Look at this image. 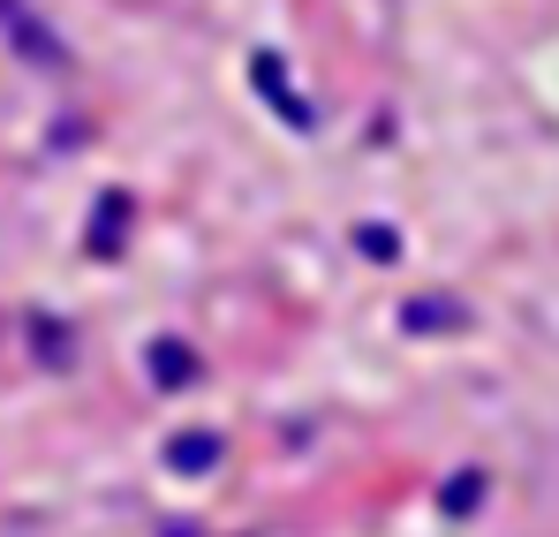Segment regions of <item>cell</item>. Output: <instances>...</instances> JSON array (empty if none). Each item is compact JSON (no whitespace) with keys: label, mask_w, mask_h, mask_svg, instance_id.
I'll list each match as a JSON object with an SVG mask.
<instances>
[{"label":"cell","mask_w":559,"mask_h":537,"mask_svg":"<svg viewBox=\"0 0 559 537\" xmlns=\"http://www.w3.org/2000/svg\"><path fill=\"white\" fill-rule=\"evenodd\" d=\"M219 462V440H182L175 447V469H212Z\"/></svg>","instance_id":"6da1fadb"},{"label":"cell","mask_w":559,"mask_h":537,"mask_svg":"<svg viewBox=\"0 0 559 537\" xmlns=\"http://www.w3.org/2000/svg\"><path fill=\"white\" fill-rule=\"evenodd\" d=\"M476 492H484L476 477H454V492H447V507H454V515H468V507H476Z\"/></svg>","instance_id":"7a4b0ae2"},{"label":"cell","mask_w":559,"mask_h":537,"mask_svg":"<svg viewBox=\"0 0 559 537\" xmlns=\"http://www.w3.org/2000/svg\"><path fill=\"white\" fill-rule=\"evenodd\" d=\"M159 378H167V386H182V378H189V363H182V349H159Z\"/></svg>","instance_id":"3957f363"}]
</instances>
